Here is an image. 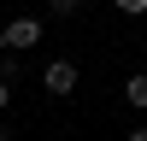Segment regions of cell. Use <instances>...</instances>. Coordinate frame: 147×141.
Instances as JSON below:
<instances>
[{
  "label": "cell",
  "instance_id": "cell-1",
  "mask_svg": "<svg viewBox=\"0 0 147 141\" xmlns=\"http://www.w3.org/2000/svg\"><path fill=\"white\" fill-rule=\"evenodd\" d=\"M41 18H6L0 23V53H30V47H41Z\"/></svg>",
  "mask_w": 147,
  "mask_h": 141
},
{
  "label": "cell",
  "instance_id": "cell-2",
  "mask_svg": "<svg viewBox=\"0 0 147 141\" xmlns=\"http://www.w3.org/2000/svg\"><path fill=\"white\" fill-rule=\"evenodd\" d=\"M77 82H82V70H77V59H53V65L41 70V88L53 94V100H65V94H77Z\"/></svg>",
  "mask_w": 147,
  "mask_h": 141
},
{
  "label": "cell",
  "instance_id": "cell-3",
  "mask_svg": "<svg viewBox=\"0 0 147 141\" xmlns=\"http://www.w3.org/2000/svg\"><path fill=\"white\" fill-rule=\"evenodd\" d=\"M124 106L147 112V70H129V77H124Z\"/></svg>",
  "mask_w": 147,
  "mask_h": 141
},
{
  "label": "cell",
  "instance_id": "cell-4",
  "mask_svg": "<svg viewBox=\"0 0 147 141\" xmlns=\"http://www.w3.org/2000/svg\"><path fill=\"white\" fill-rule=\"evenodd\" d=\"M47 12H53V18H77L82 0H47Z\"/></svg>",
  "mask_w": 147,
  "mask_h": 141
},
{
  "label": "cell",
  "instance_id": "cell-5",
  "mask_svg": "<svg viewBox=\"0 0 147 141\" xmlns=\"http://www.w3.org/2000/svg\"><path fill=\"white\" fill-rule=\"evenodd\" d=\"M112 6L124 12V18H141V12H147V0H112Z\"/></svg>",
  "mask_w": 147,
  "mask_h": 141
},
{
  "label": "cell",
  "instance_id": "cell-6",
  "mask_svg": "<svg viewBox=\"0 0 147 141\" xmlns=\"http://www.w3.org/2000/svg\"><path fill=\"white\" fill-rule=\"evenodd\" d=\"M6 106H12V82L0 77V112H6Z\"/></svg>",
  "mask_w": 147,
  "mask_h": 141
},
{
  "label": "cell",
  "instance_id": "cell-7",
  "mask_svg": "<svg viewBox=\"0 0 147 141\" xmlns=\"http://www.w3.org/2000/svg\"><path fill=\"white\" fill-rule=\"evenodd\" d=\"M129 141H147V124H141V129H129Z\"/></svg>",
  "mask_w": 147,
  "mask_h": 141
}]
</instances>
